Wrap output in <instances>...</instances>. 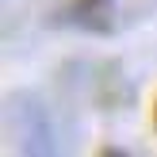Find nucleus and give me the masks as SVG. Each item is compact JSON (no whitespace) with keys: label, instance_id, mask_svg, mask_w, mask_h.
<instances>
[{"label":"nucleus","instance_id":"obj_1","mask_svg":"<svg viewBox=\"0 0 157 157\" xmlns=\"http://www.w3.org/2000/svg\"><path fill=\"white\" fill-rule=\"evenodd\" d=\"M81 19H104L107 12H111V0H81Z\"/></svg>","mask_w":157,"mask_h":157}]
</instances>
